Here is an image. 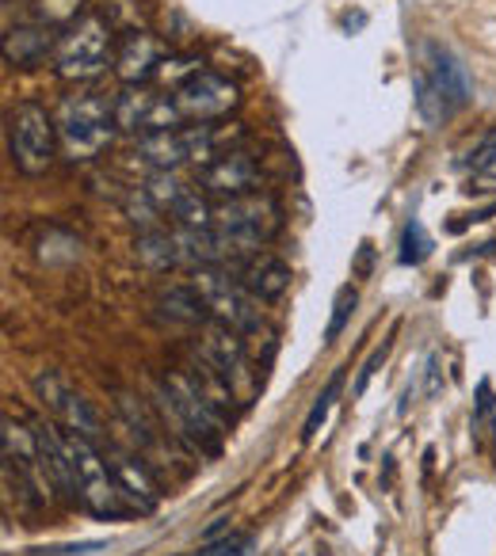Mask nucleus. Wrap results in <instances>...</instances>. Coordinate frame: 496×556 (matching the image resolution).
Segmentation results:
<instances>
[{
    "instance_id": "1",
    "label": "nucleus",
    "mask_w": 496,
    "mask_h": 556,
    "mask_svg": "<svg viewBox=\"0 0 496 556\" xmlns=\"http://www.w3.org/2000/svg\"><path fill=\"white\" fill-rule=\"evenodd\" d=\"M157 404H161V412L172 419L179 439L191 442L199 454H218V450H222L230 419L199 393L191 374H184V370L164 374V381L157 386Z\"/></svg>"
},
{
    "instance_id": "2",
    "label": "nucleus",
    "mask_w": 496,
    "mask_h": 556,
    "mask_svg": "<svg viewBox=\"0 0 496 556\" xmlns=\"http://www.w3.org/2000/svg\"><path fill=\"white\" fill-rule=\"evenodd\" d=\"M473 100V77L462 65V58L450 54L439 42L420 47V70H417V111L427 126L443 123L447 115L462 111Z\"/></svg>"
},
{
    "instance_id": "3",
    "label": "nucleus",
    "mask_w": 496,
    "mask_h": 556,
    "mask_svg": "<svg viewBox=\"0 0 496 556\" xmlns=\"http://www.w3.org/2000/svg\"><path fill=\"white\" fill-rule=\"evenodd\" d=\"M54 123H58V141H62L70 161H96L115 141L119 130L111 103L92 92L65 96Z\"/></svg>"
},
{
    "instance_id": "4",
    "label": "nucleus",
    "mask_w": 496,
    "mask_h": 556,
    "mask_svg": "<svg viewBox=\"0 0 496 556\" xmlns=\"http://www.w3.org/2000/svg\"><path fill=\"white\" fill-rule=\"evenodd\" d=\"M62 439H65V454H70V465H73V484H77V500L92 510L96 518H123L131 515V503L126 495L119 492L115 484V472L111 465L103 462V454L92 446V439L85 434L70 431L62 427Z\"/></svg>"
},
{
    "instance_id": "5",
    "label": "nucleus",
    "mask_w": 496,
    "mask_h": 556,
    "mask_svg": "<svg viewBox=\"0 0 496 556\" xmlns=\"http://www.w3.org/2000/svg\"><path fill=\"white\" fill-rule=\"evenodd\" d=\"M283 229V210L272 194H245L214 206V232L225 240L230 255L260 252Z\"/></svg>"
},
{
    "instance_id": "6",
    "label": "nucleus",
    "mask_w": 496,
    "mask_h": 556,
    "mask_svg": "<svg viewBox=\"0 0 496 556\" xmlns=\"http://www.w3.org/2000/svg\"><path fill=\"white\" fill-rule=\"evenodd\" d=\"M111 39L115 27L100 16V12H85L77 24H70L58 35L54 50V73L62 80H92L108 70Z\"/></svg>"
},
{
    "instance_id": "7",
    "label": "nucleus",
    "mask_w": 496,
    "mask_h": 556,
    "mask_svg": "<svg viewBox=\"0 0 496 556\" xmlns=\"http://www.w3.org/2000/svg\"><path fill=\"white\" fill-rule=\"evenodd\" d=\"M187 282H191V290L202 298V305H207L214 325L230 328V332H237V336H248L260 328V302L240 287V278L225 275L222 267H199Z\"/></svg>"
},
{
    "instance_id": "8",
    "label": "nucleus",
    "mask_w": 496,
    "mask_h": 556,
    "mask_svg": "<svg viewBox=\"0 0 496 556\" xmlns=\"http://www.w3.org/2000/svg\"><path fill=\"white\" fill-rule=\"evenodd\" d=\"M58 153V123L39 103H16L9 111V156L24 176L50 172Z\"/></svg>"
},
{
    "instance_id": "9",
    "label": "nucleus",
    "mask_w": 496,
    "mask_h": 556,
    "mask_svg": "<svg viewBox=\"0 0 496 556\" xmlns=\"http://www.w3.org/2000/svg\"><path fill=\"white\" fill-rule=\"evenodd\" d=\"M172 100H176L184 123H222L240 103V92L233 80L218 77V73H210V70H199L195 77H187L184 85L176 88Z\"/></svg>"
},
{
    "instance_id": "10",
    "label": "nucleus",
    "mask_w": 496,
    "mask_h": 556,
    "mask_svg": "<svg viewBox=\"0 0 496 556\" xmlns=\"http://www.w3.org/2000/svg\"><path fill=\"white\" fill-rule=\"evenodd\" d=\"M35 393H39V401L50 408L54 424L70 427V431L85 434V439H92V442L100 439L103 424H100V416H96V408L62 378V374H54V370L39 374V378H35Z\"/></svg>"
},
{
    "instance_id": "11",
    "label": "nucleus",
    "mask_w": 496,
    "mask_h": 556,
    "mask_svg": "<svg viewBox=\"0 0 496 556\" xmlns=\"http://www.w3.org/2000/svg\"><path fill=\"white\" fill-rule=\"evenodd\" d=\"M260 187V164L245 153V149H230L218 161H210L207 168H199V191L207 199L233 202L245 194H257Z\"/></svg>"
},
{
    "instance_id": "12",
    "label": "nucleus",
    "mask_w": 496,
    "mask_h": 556,
    "mask_svg": "<svg viewBox=\"0 0 496 556\" xmlns=\"http://www.w3.org/2000/svg\"><path fill=\"white\" fill-rule=\"evenodd\" d=\"M199 363L207 370H214L225 386L237 393V386H252V374H248V351H245V340L230 328L214 325L207 320L202 325V340H199Z\"/></svg>"
},
{
    "instance_id": "13",
    "label": "nucleus",
    "mask_w": 496,
    "mask_h": 556,
    "mask_svg": "<svg viewBox=\"0 0 496 556\" xmlns=\"http://www.w3.org/2000/svg\"><path fill=\"white\" fill-rule=\"evenodd\" d=\"M164 65V47L149 31H126L115 50V73L123 85H146Z\"/></svg>"
},
{
    "instance_id": "14",
    "label": "nucleus",
    "mask_w": 496,
    "mask_h": 556,
    "mask_svg": "<svg viewBox=\"0 0 496 556\" xmlns=\"http://www.w3.org/2000/svg\"><path fill=\"white\" fill-rule=\"evenodd\" d=\"M240 287L248 290V294L257 298V302H280L283 294L290 290V263L283 260V255L275 252H257L248 255V263L240 267Z\"/></svg>"
},
{
    "instance_id": "15",
    "label": "nucleus",
    "mask_w": 496,
    "mask_h": 556,
    "mask_svg": "<svg viewBox=\"0 0 496 556\" xmlns=\"http://www.w3.org/2000/svg\"><path fill=\"white\" fill-rule=\"evenodd\" d=\"M54 50H58L54 27L24 24V27H9V31H4L0 54H4V65H12V70H32V65L47 62V54L54 58Z\"/></svg>"
},
{
    "instance_id": "16",
    "label": "nucleus",
    "mask_w": 496,
    "mask_h": 556,
    "mask_svg": "<svg viewBox=\"0 0 496 556\" xmlns=\"http://www.w3.org/2000/svg\"><path fill=\"white\" fill-rule=\"evenodd\" d=\"M108 465H111V472H115L119 492L126 495V503H131L134 510H141V515L157 510V503H161V488H157V480L149 477V469L138 462V457L123 454V450H111Z\"/></svg>"
},
{
    "instance_id": "17",
    "label": "nucleus",
    "mask_w": 496,
    "mask_h": 556,
    "mask_svg": "<svg viewBox=\"0 0 496 556\" xmlns=\"http://www.w3.org/2000/svg\"><path fill=\"white\" fill-rule=\"evenodd\" d=\"M35 427V442H39V462L42 472H47L50 488L62 492L65 500H77V484H73V465L70 454H65V439H62V424H47L39 419Z\"/></svg>"
},
{
    "instance_id": "18",
    "label": "nucleus",
    "mask_w": 496,
    "mask_h": 556,
    "mask_svg": "<svg viewBox=\"0 0 496 556\" xmlns=\"http://www.w3.org/2000/svg\"><path fill=\"white\" fill-rule=\"evenodd\" d=\"M134 156L141 164H149L153 172H176L179 164H187V146H184V130H161V134H146V138L134 146Z\"/></svg>"
},
{
    "instance_id": "19",
    "label": "nucleus",
    "mask_w": 496,
    "mask_h": 556,
    "mask_svg": "<svg viewBox=\"0 0 496 556\" xmlns=\"http://www.w3.org/2000/svg\"><path fill=\"white\" fill-rule=\"evenodd\" d=\"M153 108H157V96H149L141 85H126L123 92L111 100L119 130L141 134V138H146V130H149V115H153Z\"/></svg>"
},
{
    "instance_id": "20",
    "label": "nucleus",
    "mask_w": 496,
    "mask_h": 556,
    "mask_svg": "<svg viewBox=\"0 0 496 556\" xmlns=\"http://www.w3.org/2000/svg\"><path fill=\"white\" fill-rule=\"evenodd\" d=\"M157 313H161V317H169L172 325H207V320H210L207 305H202V298L191 290V282L164 290V294L157 298Z\"/></svg>"
},
{
    "instance_id": "21",
    "label": "nucleus",
    "mask_w": 496,
    "mask_h": 556,
    "mask_svg": "<svg viewBox=\"0 0 496 556\" xmlns=\"http://www.w3.org/2000/svg\"><path fill=\"white\" fill-rule=\"evenodd\" d=\"M134 252L146 267L153 270H169V267H179V252H176V237L169 229H149V232H138L134 240Z\"/></svg>"
},
{
    "instance_id": "22",
    "label": "nucleus",
    "mask_w": 496,
    "mask_h": 556,
    "mask_svg": "<svg viewBox=\"0 0 496 556\" xmlns=\"http://www.w3.org/2000/svg\"><path fill=\"white\" fill-rule=\"evenodd\" d=\"M169 214L176 217L184 229H214V206H210V199L199 191V187H191Z\"/></svg>"
},
{
    "instance_id": "23",
    "label": "nucleus",
    "mask_w": 496,
    "mask_h": 556,
    "mask_svg": "<svg viewBox=\"0 0 496 556\" xmlns=\"http://www.w3.org/2000/svg\"><path fill=\"white\" fill-rule=\"evenodd\" d=\"M85 16V0H35V24L47 27H70Z\"/></svg>"
},
{
    "instance_id": "24",
    "label": "nucleus",
    "mask_w": 496,
    "mask_h": 556,
    "mask_svg": "<svg viewBox=\"0 0 496 556\" xmlns=\"http://www.w3.org/2000/svg\"><path fill=\"white\" fill-rule=\"evenodd\" d=\"M340 386H344V370H336L333 378H328L325 393H321L318 401H313L310 416H306V424H302V439H306V442L318 439V431H321V427H325L328 412H333V401H336V396H340Z\"/></svg>"
},
{
    "instance_id": "25",
    "label": "nucleus",
    "mask_w": 496,
    "mask_h": 556,
    "mask_svg": "<svg viewBox=\"0 0 496 556\" xmlns=\"http://www.w3.org/2000/svg\"><path fill=\"white\" fill-rule=\"evenodd\" d=\"M427 255H432V237H427L424 225L412 217V222H405V229H401V252H397V260H401L405 267H420Z\"/></svg>"
},
{
    "instance_id": "26",
    "label": "nucleus",
    "mask_w": 496,
    "mask_h": 556,
    "mask_svg": "<svg viewBox=\"0 0 496 556\" xmlns=\"http://www.w3.org/2000/svg\"><path fill=\"white\" fill-rule=\"evenodd\" d=\"M161 214L164 210L153 202V194H149L146 187H134L131 199H126V217H131L141 232H149V229H161Z\"/></svg>"
},
{
    "instance_id": "27",
    "label": "nucleus",
    "mask_w": 496,
    "mask_h": 556,
    "mask_svg": "<svg viewBox=\"0 0 496 556\" xmlns=\"http://www.w3.org/2000/svg\"><path fill=\"white\" fill-rule=\"evenodd\" d=\"M146 191L153 194V202L161 210H172L187 191H191V187H187L176 172H153V176H149V184H146Z\"/></svg>"
},
{
    "instance_id": "28",
    "label": "nucleus",
    "mask_w": 496,
    "mask_h": 556,
    "mask_svg": "<svg viewBox=\"0 0 496 556\" xmlns=\"http://www.w3.org/2000/svg\"><path fill=\"white\" fill-rule=\"evenodd\" d=\"M356 302H359L356 287H340V290H336L333 320H328V328H325V343H336V340H340V332H344V328H348L351 313H356Z\"/></svg>"
},
{
    "instance_id": "29",
    "label": "nucleus",
    "mask_w": 496,
    "mask_h": 556,
    "mask_svg": "<svg viewBox=\"0 0 496 556\" xmlns=\"http://www.w3.org/2000/svg\"><path fill=\"white\" fill-rule=\"evenodd\" d=\"M248 553H252V533H230V538H222V541H210V545L195 556H248Z\"/></svg>"
},
{
    "instance_id": "30",
    "label": "nucleus",
    "mask_w": 496,
    "mask_h": 556,
    "mask_svg": "<svg viewBox=\"0 0 496 556\" xmlns=\"http://www.w3.org/2000/svg\"><path fill=\"white\" fill-rule=\"evenodd\" d=\"M462 164H466V168H473V172L493 168V164H496V130L481 134V141H478V146H470V153H466Z\"/></svg>"
},
{
    "instance_id": "31",
    "label": "nucleus",
    "mask_w": 496,
    "mask_h": 556,
    "mask_svg": "<svg viewBox=\"0 0 496 556\" xmlns=\"http://www.w3.org/2000/svg\"><path fill=\"white\" fill-rule=\"evenodd\" d=\"M389 351H394V340H386V343H382V348L374 351V355L363 363V370H359V378H356V396H363V393H367V386H371V378L379 374V366L389 358Z\"/></svg>"
},
{
    "instance_id": "32",
    "label": "nucleus",
    "mask_w": 496,
    "mask_h": 556,
    "mask_svg": "<svg viewBox=\"0 0 496 556\" xmlns=\"http://www.w3.org/2000/svg\"><path fill=\"white\" fill-rule=\"evenodd\" d=\"M371 260H374V248H371V240H363V244H359V260H356V275L359 278L371 275Z\"/></svg>"
},
{
    "instance_id": "33",
    "label": "nucleus",
    "mask_w": 496,
    "mask_h": 556,
    "mask_svg": "<svg viewBox=\"0 0 496 556\" xmlns=\"http://www.w3.org/2000/svg\"><path fill=\"white\" fill-rule=\"evenodd\" d=\"M435 393H439V358L427 363V396H435Z\"/></svg>"
}]
</instances>
